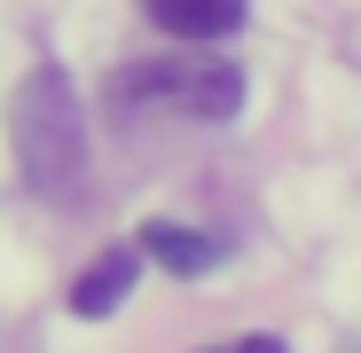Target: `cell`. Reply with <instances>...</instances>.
I'll use <instances>...</instances> for the list:
<instances>
[{
	"label": "cell",
	"instance_id": "1",
	"mask_svg": "<svg viewBox=\"0 0 361 353\" xmlns=\"http://www.w3.org/2000/svg\"><path fill=\"white\" fill-rule=\"evenodd\" d=\"M8 142H16V165H24L32 197H47V204L87 197V110H79V87L63 79V63H32L16 79Z\"/></svg>",
	"mask_w": 361,
	"mask_h": 353
},
{
	"label": "cell",
	"instance_id": "2",
	"mask_svg": "<svg viewBox=\"0 0 361 353\" xmlns=\"http://www.w3.org/2000/svg\"><path fill=\"white\" fill-rule=\"evenodd\" d=\"M118 110H149V118H197V126H220V118L244 110V71L228 55H149V63L110 79Z\"/></svg>",
	"mask_w": 361,
	"mask_h": 353
},
{
	"label": "cell",
	"instance_id": "3",
	"mask_svg": "<svg viewBox=\"0 0 361 353\" xmlns=\"http://www.w3.org/2000/svg\"><path fill=\"white\" fill-rule=\"evenodd\" d=\"M134 275H142V244H110V252L71 283V314H87V322L118 314V299L134 290Z\"/></svg>",
	"mask_w": 361,
	"mask_h": 353
},
{
	"label": "cell",
	"instance_id": "4",
	"mask_svg": "<svg viewBox=\"0 0 361 353\" xmlns=\"http://www.w3.org/2000/svg\"><path fill=\"white\" fill-rule=\"evenodd\" d=\"M134 244H142V259H157L165 275H212V259H220L212 235H204V228H180V220H149Z\"/></svg>",
	"mask_w": 361,
	"mask_h": 353
},
{
	"label": "cell",
	"instance_id": "5",
	"mask_svg": "<svg viewBox=\"0 0 361 353\" xmlns=\"http://www.w3.org/2000/svg\"><path fill=\"white\" fill-rule=\"evenodd\" d=\"M165 39H220L244 24V0H142Z\"/></svg>",
	"mask_w": 361,
	"mask_h": 353
},
{
	"label": "cell",
	"instance_id": "6",
	"mask_svg": "<svg viewBox=\"0 0 361 353\" xmlns=\"http://www.w3.org/2000/svg\"><path fill=\"white\" fill-rule=\"evenodd\" d=\"M204 353H283L275 337H228V345H204Z\"/></svg>",
	"mask_w": 361,
	"mask_h": 353
}]
</instances>
